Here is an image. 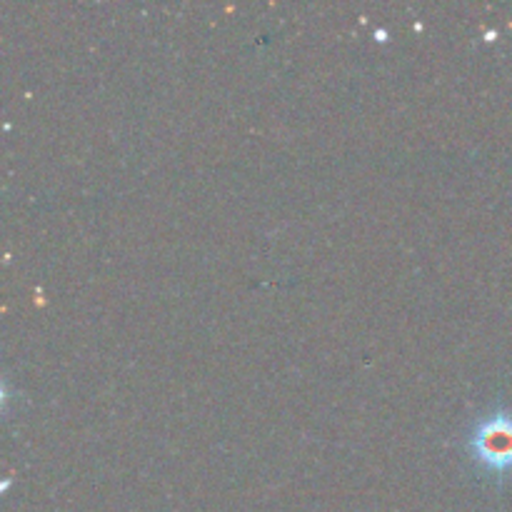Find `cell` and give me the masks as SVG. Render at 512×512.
<instances>
[{"mask_svg":"<svg viewBox=\"0 0 512 512\" xmlns=\"http://www.w3.org/2000/svg\"><path fill=\"white\" fill-rule=\"evenodd\" d=\"M470 455L485 473L503 475L512 470V415L495 410L473 425L468 438Z\"/></svg>","mask_w":512,"mask_h":512,"instance_id":"6da1fadb","label":"cell"}]
</instances>
